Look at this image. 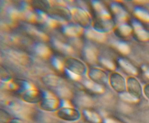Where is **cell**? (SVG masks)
<instances>
[{"instance_id": "44dd1931", "label": "cell", "mask_w": 149, "mask_h": 123, "mask_svg": "<svg viewBox=\"0 0 149 123\" xmlns=\"http://www.w3.org/2000/svg\"><path fill=\"white\" fill-rule=\"evenodd\" d=\"M119 30L122 34L125 36L129 35L131 32V27L126 24H123L119 27Z\"/></svg>"}, {"instance_id": "ba28073f", "label": "cell", "mask_w": 149, "mask_h": 123, "mask_svg": "<svg viewBox=\"0 0 149 123\" xmlns=\"http://www.w3.org/2000/svg\"><path fill=\"white\" fill-rule=\"evenodd\" d=\"M95 48L91 46H87L84 50V54L90 63L95 64L97 62V53Z\"/></svg>"}, {"instance_id": "7a4b0ae2", "label": "cell", "mask_w": 149, "mask_h": 123, "mask_svg": "<svg viewBox=\"0 0 149 123\" xmlns=\"http://www.w3.org/2000/svg\"><path fill=\"white\" fill-rule=\"evenodd\" d=\"M56 115L58 118L69 122L78 121L80 117L79 112L73 107H63L56 111Z\"/></svg>"}, {"instance_id": "3957f363", "label": "cell", "mask_w": 149, "mask_h": 123, "mask_svg": "<svg viewBox=\"0 0 149 123\" xmlns=\"http://www.w3.org/2000/svg\"><path fill=\"white\" fill-rule=\"evenodd\" d=\"M21 97L24 102L27 103H39L41 100L42 93L33 87L21 93Z\"/></svg>"}, {"instance_id": "e0dca14e", "label": "cell", "mask_w": 149, "mask_h": 123, "mask_svg": "<svg viewBox=\"0 0 149 123\" xmlns=\"http://www.w3.org/2000/svg\"><path fill=\"white\" fill-rule=\"evenodd\" d=\"M114 45L118 50L123 54H128L130 51L129 46L125 42L117 41L114 43Z\"/></svg>"}, {"instance_id": "2e32d148", "label": "cell", "mask_w": 149, "mask_h": 123, "mask_svg": "<svg viewBox=\"0 0 149 123\" xmlns=\"http://www.w3.org/2000/svg\"><path fill=\"white\" fill-rule=\"evenodd\" d=\"M77 101L79 106L83 107H89L91 106L93 104L91 98L85 95L80 96Z\"/></svg>"}, {"instance_id": "7c38bea8", "label": "cell", "mask_w": 149, "mask_h": 123, "mask_svg": "<svg viewBox=\"0 0 149 123\" xmlns=\"http://www.w3.org/2000/svg\"><path fill=\"white\" fill-rule=\"evenodd\" d=\"M84 84L87 88L95 93L102 94L104 92V88L97 83L91 81H86Z\"/></svg>"}, {"instance_id": "30bf717a", "label": "cell", "mask_w": 149, "mask_h": 123, "mask_svg": "<svg viewBox=\"0 0 149 123\" xmlns=\"http://www.w3.org/2000/svg\"><path fill=\"white\" fill-rule=\"evenodd\" d=\"M93 70L88 77L94 81H98L99 82H105L107 80V76L105 73L100 70Z\"/></svg>"}, {"instance_id": "277c9868", "label": "cell", "mask_w": 149, "mask_h": 123, "mask_svg": "<svg viewBox=\"0 0 149 123\" xmlns=\"http://www.w3.org/2000/svg\"><path fill=\"white\" fill-rule=\"evenodd\" d=\"M109 80L111 88L116 92L121 93L125 90L126 86L125 79L120 74L117 73L111 74Z\"/></svg>"}, {"instance_id": "5b68a950", "label": "cell", "mask_w": 149, "mask_h": 123, "mask_svg": "<svg viewBox=\"0 0 149 123\" xmlns=\"http://www.w3.org/2000/svg\"><path fill=\"white\" fill-rule=\"evenodd\" d=\"M126 84L129 93L138 99L141 96L142 87L137 79L133 77H129L127 80Z\"/></svg>"}, {"instance_id": "cb8c5ba5", "label": "cell", "mask_w": 149, "mask_h": 123, "mask_svg": "<svg viewBox=\"0 0 149 123\" xmlns=\"http://www.w3.org/2000/svg\"><path fill=\"white\" fill-rule=\"evenodd\" d=\"M104 123H123L116 119L111 118H107L104 120Z\"/></svg>"}, {"instance_id": "ffe728a7", "label": "cell", "mask_w": 149, "mask_h": 123, "mask_svg": "<svg viewBox=\"0 0 149 123\" xmlns=\"http://www.w3.org/2000/svg\"><path fill=\"white\" fill-rule=\"evenodd\" d=\"M101 63L108 69L114 70L115 69V66L112 61L107 58H102L100 59Z\"/></svg>"}, {"instance_id": "6da1fadb", "label": "cell", "mask_w": 149, "mask_h": 123, "mask_svg": "<svg viewBox=\"0 0 149 123\" xmlns=\"http://www.w3.org/2000/svg\"><path fill=\"white\" fill-rule=\"evenodd\" d=\"M41 100L38 103L40 108L46 111H56L61 104L58 98L49 92H41Z\"/></svg>"}, {"instance_id": "8fae6325", "label": "cell", "mask_w": 149, "mask_h": 123, "mask_svg": "<svg viewBox=\"0 0 149 123\" xmlns=\"http://www.w3.org/2000/svg\"><path fill=\"white\" fill-rule=\"evenodd\" d=\"M86 34L90 39L99 41L104 40L105 37L103 33L93 29H89L86 31Z\"/></svg>"}, {"instance_id": "603a6c76", "label": "cell", "mask_w": 149, "mask_h": 123, "mask_svg": "<svg viewBox=\"0 0 149 123\" xmlns=\"http://www.w3.org/2000/svg\"><path fill=\"white\" fill-rule=\"evenodd\" d=\"M66 72L67 75L69 76L70 78L76 81H79L81 79L79 75L71 71L70 70L67 69H66Z\"/></svg>"}, {"instance_id": "8992f818", "label": "cell", "mask_w": 149, "mask_h": 123, "mask_svg": "<svg viewBox=\"0 0 149 123\" xmlns=\"http://www.w3.org/2000/svg\"><path fill=\"white\" fill-rule=\"evenodd\" d=\"M132 23L136 35L139 39L143 41L149 39V32L143 27L140 23L135 20L133 21Z\"/></svg>"}, {"instance_id": "4316f807", "label": "cell", "mask_w": 149, "mask_h": 123, "mask_svg": "<svg viewBox=\"0 0 149 123\" xmlns=\"http://www.w3.org/2000/svg\"><path fill=\"white\" fill-rule=\"evenodd\" d=\"M7 123H23V122L19 119H13L9 120Z\"/></svg>"}, {"instance_id": "4fadbf2b", "label": "cell", "mask_w": 149, "mask_h": 123, "mask_svg": "<svg viewBox=\"0 0 149 123\" xmlns=\"http://www.w3.org/2000/svg\"><path fill=\"white\" fill-rule=\"evenodd\" d=\"M135 14L139 19L145 22H149V12L146 9L141 7H136Z\"/></svg>"}, {"instance_id": "9c48e42d", "label": "cell", "mask_w": 149, "mask_h": 123, "mask_svg": "<svg viewBox=\"0 0 149 123\" xmlns=\"http://www.w3.org/2000/svg\"><path fill=\"white\" fill-rule=\"evenodd\" d=\"M118 62L120 66L127 73L132 75L137 74V69L128 61L123 58H120Z\"/></svg>"}, {"instance_id": "d4e9b609", "label": "cell", "mask_w": 149, "mask_h": 123, "mask_svg": "<svg viewBox=\"0 0 149 123\" xmlns=\"http://www.w3.org/2000/svg\"><path fill=\"white\" fill-rule=\"evenodd\" d=\"M143 91L146 97L149 99V84L146 85L144 86Z\"/></svg>"}, {"instance_id": "9a60e30c", "label": "cell", "mask_w": 149, "mask_h": 123, "mask_svg": "<svg viewBox=\"0 0 149 123\" xmlns=\"http://www.w3.org/2000/svg\"><path fill=\"white\" fill-rule=\"evenodd\" d=\"M64 31L65 33L70 35L76 36L80 34L82 32L81 28L76 25L67 26L64 27Z\"/></svg>"}, {"instance_id": "52a82bcc", "label": "cell", "mask_w": 149, "mask_h": 123, "mask_svg": "<svg viewBox=\"0 0 149 123\" xmlns=\"http://www.w3.org/2000/svg\"><path fill=\"white\" fill-rule=\"evenodd\" d=\"M111 8L118 21L122 22L126 19L127 13L122 6L118 4L114 3L111 5Z\"/></svg>"}, {"instance_id": "5bb4252c", "label": "cell", "mask_w": 149, "mask_h": 123, "mask_svg": "<svg viewBox=\"0 0 149 123\" xmlns=\"http://www.w3.org/2000/svg\"><path fill=\"white\" fill-rule=\"evenodd\" d=\"M86 117L89 121L93 123H101L102 119L97 113L89 110L84 112Z\"/></svg>"}, {"instance_id": "ac0fdd59", "label": "cell", "mask_w": 149, "mask_h": 123, "mask_svg": "<svg viewBox=\"0 0 149 123\" xmlns=\"http://www.w3.org/2000/svg\"><path fill=\"white\" fill-rule=\"evenodd\" d=\"M120 96L123 100L129 102H136L139 100L138 98L133 96L129 92H122L120 93Z\"/></svg>"}, {"instance_id": "d6986e66", "label": "cell", "mask_w": 149, "mask_h": 123, "mask_svg": "<svg viewBox=\"0 0 149 123\" xmlns=\"http://www.w3.org/2000/svg\"><path fill=\"white\" fill-rule=\"evenodd\" d=\"M35 49L37 53L41 56H46L49 54L48 48L42 44H36L35 46Z\"/></svg>"}, {"instance_id": "484cf974", "label": "cell", "mask_w": 149, "mask_h": 123, "mask_svg": "<svg viewBox=\"0 0 149 123\" xmlns=\"http://www.w3.org/2000/svg\"><path fill=\"white\" fill-rule=\"evenodd\" d=\"M142 69L143 70L145 75L149 79V67L144 66H142Z\"/></svg>"}, {"instance_id": "7402d4cb", "label": "cell", "mask_w": 149, "mask_h": 123, "mask_svg": "<svg viewBox=\"0 0 149 123\" xmlns=\"http://www.w3.org/2000/svg\"><path fill=\"white\" fill-rule=\"evenodd\" d=\"M52 65L57 69L61 70L63 69V64L61 61L56 57H53L52 59Z\"/></svg>"}]
</instances>
